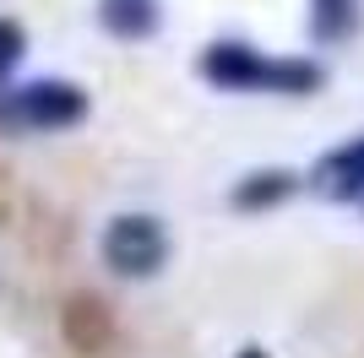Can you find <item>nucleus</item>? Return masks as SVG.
Masks as SVG:
<instances>
[{
  "instance_id": "39448f33",
  "label": "nucleus",
  "mask_w": 364,
  "mask_h": 358,
  "mask_svg": "<svg viewBox=\"0 0 364 358\" xmlns=\"http://www.w3.org/2000/svg\"><path fill=\"white\" fill-rule=\"evenodd\" d=\"M158 22H164V0H98V28L125 38V44L152 38Z\"/></svg>"
},
{
  "instance_id": "6e6552de",
  "label": "nucleus",
  "mask_w": 364,
  "mask_h": 358,
  "mask_svg": "<svg viewBox=\"0 0 364 358\" xmlns=\"http://www.w3.org/2000/svg\"><path fill=\"white\" fill-rule=\"evenodd\" d=\"M22 49H28V33H22V22L0 16V76H6L16 60H22Z\"/></svg>"
},
{
  "instance_id": "f257e3e1",
  "label": "nucleus",
  "mask_w": 364,
  "mask_h": 358,
  "mask_svg": "<svg viewBox=\"0 0 364 358\" xmlns=\"http://www.w3.org/2000/svg\"><path fill=\"white\" fill-rule=\"evenodd\" d=\"M196 71L223 92H272V98H310L321 92L326 71L304 55H267V49L245 44V38H218L201 49Z\"/></svg>"
},
{
  "instance_id": "1a4fd4ad",
  "label": "nucleus",
  "mask_w": 364,
  "mask_h": 358,
  "mask_svg": "<svg viewBox=\"0 0 364 358\" xmlns=\"http://www.w3.org/2000/svg\"><path fill=\"white\" fill-rule=\"evenodd\" d=\"M240 358H267V353H261V347H245V353Z\"/></svg>"
},
{
  "instance_id": "0eeeda50",
  "label": "nucleus",
  "mask_w": 364,
  "mask_h": 358,
  "mask_svg": "<svg viewBox=\"0 0 364 358\" xmlns=\"http://www.w3.org/2000/svg\"><path fill=\"white\" fill-rule=\"evenodd\" d=\"M310 38L316 44H343L359 33V0H310Z\"/></svg>"
},
{
  "instance_id": "423d86ee",
  "label": "nucleus",
  "mask_w": 364,
  "mask_h": 358,
  "mask_svg": "<svg viewBox=\"0 0 364 358\" xmlns=\"http://www.w3.org/2000/svg\"><path fill=\"white\" fill-rule=\"evenodd\" d=\"M294 190H299V174H289V168H256V174H245L240 185L228 190V207L267 212V207H277V201H289Z\"/></svg>"
},
{
  "instance_id": "7ed1b4c3",
  "label": "nucleus",
  "mask_w": 364,
  "mask_h": 358,
  "mask_svg": "<svg viewBox=\"0 0 364 358\" xmlns=\"http://www.w3.org/2000/svg\"><path fill=\"white\" fill-rule=\"evenodd\" d=\"M164 261H168V228L152 212H120L104 228V266L114 277L141 283L152 271H164Z\"/></svg>"
},
{
  "instance_id": "f03ea898",
  "label": "nucleus",
  "mask_w": 364,
  "mask_h": 358,
  "mask_svg": "<svg viewBox=\"0 0 364 358\" xmlns=\"http://www.w3.org/2000/svg\"><path fill=\"white\" fill-rule=\"evenodd\" d=\"M87 114V92L76 82H22V87H0V131H65Z\"/></svg>"
},
{
  "instance_id": "20e7f679",
  "label": "nucleus",
  "mask_w": 364,
  "mask_h": 358,
  "mask_svg": "<svg viewBox=\"0 0 364 358\" xmlns=\"http://www.w3.org/2000/svg\"><path fill=\"white\" fill-rule=\"evenodd\" d=\"M310 179H316V190L332 195V201H359L364 195V136L348 141V147H337V152H326Z\"/></svg>"
}]
</instances>
